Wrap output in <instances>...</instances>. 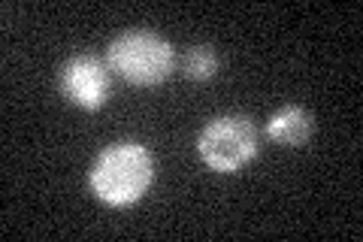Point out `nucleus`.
<instances>
[{
    "mask_svg": "<svg viewBox=\"0 0 363 242\" xmlns=\"http://www.w3.org/2000/svg\"><path fill=\"white\" fill-rule=\"evenodd\" d=\"M182 70H185L188 79H194V82L212 79L215 70H218V57H215L212 45H191V49L182 55Z\"/></svg>",
    "mask_w": 363,
    "mask_h": 242,
    "instance_id": "6",
    "label": "nucleus"
},
{
    "mask_svg": "<svg viewBox=\"0 0 363 242\" xmlns=\"http://www.w3.org/2000/svg\"><path fill=\"white\" fill-rule=\"evenodd\" d=\"M61 91L64 97L82 109L104 106L109 97V73L91 55H76L61 67Z\"/></svg>",
    "mask_w": 363,
    "mask_h": 242,
    "instance_id": "4",
    "label": "nucleus"
},
{
    "mask_svg": "<svg viewBox=\"0 0 363 242\" xmlns=\"http://www.w3.org/2000/svg\"><path fill=\"white\" fill-rule=\"evenodd\" d=\"M155 160L140 143H116L91 167V191L109 206L136 203L152 185Z\"/></svg>",
    "mask_w": 363,
    "mask_h": 242,
    "instance_id": "1",
    "label": "nucleus"
},
{
    "mask_svg": "<svg viewBox=\"0 0 363 242\" xmlns=\"http://www.w3.org/2000/svg\"><path fill=\"white\" fill-rule=\"evenodd\" d=\"M197 152L215 172H233L257 155L255 124L242 115H221L209 121L197 140Z\"/></svg>",
    "mask_w": 363,
    "mask_h": 242,
    "instance_id": "3",
    "label": "nucleus"
},
{
    "mask_svg": "<svg viewBox=\"0 0 363 242\" xmlns=\"http://www.w3.org/2000/svg\"><path fill=\"white\" fill-rule=\"evenodd\" d=\"M109 67L133 85H157L173 73L176 52L152 31H128L109 43Z\"/></svg>",
    "mask_w": 363,
    "mask_h": 242,
    "instance_id": "2",
    "label": "nucleus"
},
{
    "mask_svg": "<svg viewBox=\"0 0 363 242\" xmlns=\"http://www.w3.org/2000/svg\"><path fill=\"white\" fill-rule=\"evenodd\" d=\"M312 128H315L312 115L306 112V109H300V106H285V109H279V112L267 121L269 140H276V143H281V145H303V143L312 136Z\"/></svg>",
    "mask_w": 363,
    "mask_h": 242,
    "instance_id": "5",
    "label": "nucleus"
}]
</instances>
